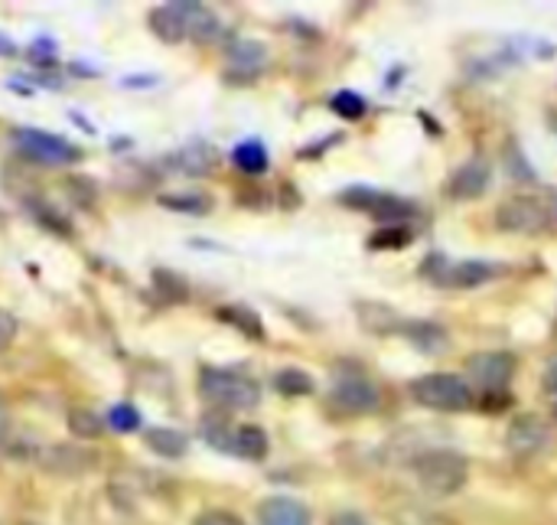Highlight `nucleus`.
<instances>
[{
	"instance_id": "f257e3e1",
	"label": "nucleus",
	"mask_w": 557,
	"mask_h": 525,
	"mask_svg": "<svg viewBox=\"0 0 557 525\" xmlns=\"http://www.w3.org/2000/svg\"><path fill=\"white\" fill-rule=\"evenodd\" d=\"M150 29L163 42H183V39H212L219 29L215 13L206 3L196 0H173L150 10Z\"/></svg>"
},
{
	"instance_id": "f03ea898",
	"label": "nucleus",
	"mask_w": 557,
	"mask_h": 525,
	"mask_svg": "<svg viewBox=\"0 0 557 525\" xmlns=\"http://www.w3.org/2000/svg\"><path fill=\"white\" fill-rule=\"evenodd\" d=\"M199 392L209 405L222 412H251L261 405V386L235 369H202Z\"/></svg>"
},
{
	"instance_id": "7ed1b4c3",
	"label": "nucleus",
	"mask_w": 557,
	"mask_h": 525,
	"mask_svg": "<svg viewBox=\"0 0 557 525\" xmlns=\"http://www.w3.org/2000/svg\"><path fill=\"white\" fill-rule=\"evenodd\" d=\"M411 399L421 408H431L441 415H457V412L473 408V386L457 373H428L411 382Z\"/></svg>"
},
{
	"instance_id": "20e7f679",
	"label": "nucleus",
	"mask_w": 557,
	"mask_h": 525,
	"mask_svg": "<svg viewBox=\"0 0 557 525\" xmlns=\"http://www.w3.org/2000/svg\"><path fill=\"white\" fill-rule=\"evenodd\" d=\"M414 474L424 493L431 497H454L470 480V461L457 451H428L414 461Z\"/></svg>"
},
{
	"instance_id": "39448f33",
	"label": "nucleus",
	"mask_w": 557,
	"mask_h": 525,
	"mask_svg": "<svg viewBox=\"0 0 557 525\" xmlns=\"http://www.w3.org/2000/svg\"><path fill=\"white\" fill-rule=\"evenodd\" d=\"M503 274V265L496 261H480V258H467V261H447L444 255H431L424 261V278H431L441 288H457V291H470V288H483L493 278Z\"/></svg>"
},
{
	"instance_id": "423d86ee",
	"label": "nucleus",
	"mask_w": 557,
	"mask_h": 525,
	"mask_svg": "<svg viewBox=\"0 0 557 525\" xmlns=\"http://www.w3.org/2000/svg\"><path fill=\"white\" fill-rule=\"evenodd\" d=\"M496 222H499L503 232L532 235V232H542V229H548L555 222V209L548 206V199H542L535 193H525V196H512V199L499 203Z\"/></svg>"
},
{
	"instance_id": "0eeeda50",
	"label": "nucleus",
	"mask_w": 557,
	"mask_h": 525,
	"mask_svg": "<svg viewBox=\"0 0 557 525\" xmlns=\"http://www.w3.org/2000/svg\"><path fill=\"white\" fill-rule=\"evenodd\" d=\"M516 376V356L506 353V350H483V353H473L467 359V382L476 386L480 392L486 395H499L509 389Z\"/></svg>"
},
{
	"instance_id": "6e6552de",
	"label": "nucleus",
	"mask_w": 557,
	"mask_h": 525,
	"mask_svg": "<svg viewBox=\"0 0 557 525\" xmlns=\"http://www.w3.org/2000/svg\"><path fill=\"white\" fill-rule=\"evenodd\" d=\"M13 141H16V147L26 157L39 160L46 167H65V163H75L78 160V147H72L65 137L49 134V131H39V127H16L13 131Z\"/></svg>"
},
{
	"instance_id": "1a4fd4ad",
	"label": "nucleus",
	"mask_w": 557,
	"mask_h": 525,
	"mask_svg": "<svg viewBox=\"0 0 557 525\" xmlns=\"http://www.w3.org/2000/svg\"><path fill=\"white\" fill-rule=\"evenodd\" d=\"M333 405L346 415H372L379 412L382 395L366 373H339L333 382Z\"/></svg>"
},
{
	"instance_id": "9d476101",
	"label": "nucleus",
	"mask_w": 557,
	"mask_h": 525,
	"mask_svg": "<svg viewBox=\"0 0 557 525\" xmlns=\"http://www.w3.org/2000/svg\"><path fill=\"white\" fill-rule=\"evenodd\" d=\"M346 206L359 209V212H369L388 225H398V219H405L414 206L395 193H385V190H372V186H349L343 196H339Z\"/></svg>"
},
{
	"instance_id": "9b49d317",
	"label": "nucleus",
	"mask_w": 557,
	"mask_h": 525,
	"mask_svg": "<svg viewBox=\"0 0 557 525\" xmlns=\"http://www.w3.org/2000/svg\"><path fill=\"white\" fill-rule=\"evenodd\" d=\"M493 183V167L486 157H470L463 160L450 180H447V196L457 199V203H470V199H480Z\"/></svg>"
},
{
	"instance_id": "f8f14e48",
	"label": "nucleus",
	"mask_w": 557,
	"mask_h": 525,
	"mask_svg": "<svg viewBox=\"0 0 557 525\" xmlns=\"http://www.w3.org/2000/svg\"><path fill=\"white\" fill-rule=\"evenodd\" d=\"M548 438H552V428L545 425V418L519 415V418H512V425L506 431V448L516 457H535L548 448Z\"/></svg>"
},
{
	"instance_id": "ddd939ff",
	"label": "nucleus",
	"mask_w": 557,
	"mask_h": 525,
	"mask_svg": "<svg viewBox=\"0 0 557 525\" xmlns=\"http://www.w3.org/2000/svg\"><path fill=\"white\" fill-rule=\"evenodd\" d=\"M225 56H228V69L235 72V78H255L268 65V49L255 39H232Z\"/></svg>"
},
{
	"instance_id": "4468645a",
	"label": "nucleus",
	"mask_w": 557,
	"mask_h": 525,
	"mask_svg": "<svg viewBox=\"0 0 557 525\" xmlns=\"http://www.w3.org/2000/svg\"><path fill=\"white\" fill-rule=\"evenodd\" d=\"M258 523L261 525H310V510L300 500L290 497H268L258 506Z\"/></svg>"
},
{
	"instance_id": "2eb2a0df",
	"label": "nucleus",
	"mask_w": 557,
	"mask_h": 525,
	"mask_svg": "<svg viewBox=\"0 0 557 525\" xmlns=\"http://www.w3.org/2000/svg\"><path fill=\"white\" fill-rule=\"evenodd\" d=\"M401 333L418 346V353H428V356H441L450 346V333L434 320H411V323H405Z\"/></svg>"
},
{
	"instance_id": "dca6fc26",
	"label": "nucleus",
	"mask_w": 557,
	"mask_h": 525,
	"mask_svg": "<svg viewBox=\"0 0 557 525\" xmlns=\"http://www.w3.org/2000/svg\"><path fill=\"white\" fill-rule=\"evenodd\" d=\"M232 454H238V457H245V461H264V457H268V435H264L258 425H242V428H235Z\"/></svg>"
},
{
	"instance_id": "f3484780",
	"label": "nucleus",
	"mask_w": 557,
	"mask_h": 525,
	"mask_svg": "<svg viewBox=\"0 0 557 525\" xmlns=\"http://www.w3.org/2000/svg\"><path fill=\"white\" fill-rule=\"evenodd\" d=\"M147 448L153 451V454H160V457H166V461H176V457H183L186 454V448H189V441H186V435L183 431H176V428H153V431H147Z\"/></svg>"
},
{
	"instance_id": "a211bd4d",
	"label": "nucleus",
	"mask_w": 557,
	"mask_h": 525,
	"mask_svg": "<svg viewBox=\"0 0 557 525\" xmlns=\"http://www.w3.org/2000/svg\"><path fill=\"white\" fill-rule=\"evenodd\" d=\"M232 160H235V167H238L242 173H251V176H258V173L268 170V150H264L261 141H242V144L235 147Z\"/></svg>"
},
{
	"instance_id": "6ab92c4d",
	"label": "nucleus",
	"mask_w": 557,
	"mask_h": 525,
	"mask_svg": "<svg viewBox=\"0 0 557 525\" xmlns=\"http://www.w3.org/2000/svg\"><path fill=\"white\" fill-rule=\"evenodd\" d=\"M202 438H206L215 451H228V454H232L235 428L228 425L225 415H206V418H202Z\"/></svg>"
},
{
	"instance_id": "aec40b11",
	"label": "nucleus",
	"mask_w": 557,
	"mask_h": 525,
	"mask_svg": "<svg viewBox=\"0 0 557 525\" xmlns=\"http://www.w3.org/2000/svg\"><path fill=\"white\" fill-rule=\"evenodd\" d=\"M180 170L183 173H193V176H202V173H209L212 170V163H215V154L206 147V144H189L183 154H180Z\"/></svg>"
},
{
	"instance_id": "412c9836",
	"label": "nucleus",
	"mask_w": 557,
	"mask_h": 525,
	"mask_svg": "<svg viewBox=\"0 0 557 525\" xmlns=\"http://www.w3.org/2000/svg\"><path fill=\"white\" fill-rule=\"evenodd\" d=\"M330 108L339 114V118H346V121H359L362 114H366V98L359 95V91H352V88H343V91H336L333 98H330Z\"/></svg>"
},
{
	"instance_id": "4be33fe9",
	"label": "nucleus",
	"mask_w": 557,
	"mask_h": 525,
	"mask_svg": "<svg viewBox=\"0 0 557 525\" xmlns=\"http://www.w3.org/2000/svg\"><path fill=\"white\" fill-rule=\"evenodd\" d=\"M411 242V232L405 225H382L372 239H369V248L375 252H398Z\"/></svg>"
},
{
	"instance_id": "5701e85b",
	"label": "nucleus",
	"mask_w": 557,
	"mask_h": 525,
	"mask_svg": "<svg viewBox=\"0 0 557 525\" xmlns=\"http://www.w3.org/2000/svg\"><path fill=\"white\" fill-rule=\"evenodd\" d=\"M160 203L166 206V209H176V212H209L212 209V199L206 196V193H166V196H160Z\"/></svg>"
},
{
	"instance_id": "b1692460",
	"label": "nucleus",
	"mask_w": 557,
	"mask_h": 525,
	"mask_svg": "<svg viewBox=\"0 0 557 525\" xmlns=\"http://www.w3.org/2000/svg\"><path fill=\"white\" fill-rule=\"evenodd\" d=\"M277 392L281 395H310L313 392V379L304 369H284L277 373Z\"/></svg>"
},
{
	"instance_id": "393cba45",
	"label": "nucleus",
	"mask_w": 557,
	"mask_h": 525,
	"mask_svg": "<svg viewBox=\"0 0 557 525\" xmlns=\"http://www.w3.org/2000/svg\"><path fill=\"white\" fill-rule=\"evenodd\" d=\"M219 317L232 320V327L245 330L251 340H261V337H264V330H261V320H258L251 310H245V307H225V310H219Z\"/></svg>"
},
{
	"instance_id": "a878e982",
	"label": "nucleus",
	"mask_w": 557,
	"mask_h": 525,
	"mask_svg": "<svg viewBox=\"0 0 557 525\" xmlns=\"http://www.w3.org/2000/svg\"><path fill=\"white\" fill-rule=\"evenodd\" d=\"M69 428H72L78 438H98L101 428H104V422L95 418L91 412H72V415H69Z\"/></svg>"
},
{
	"instance_id": "bb28decb",
	"label": "nucleus",
	"mask_w": 557,
	"mask_h": 525,
	"mask_svg": "<svg viewBox=\"0 0 557 525\" xmlns=\"http://www.w3.org/2000/svg\"><path fill=\"white\" fill-rule=\"evenodd\" d=\"M108 425L114 428V431H137L140 428V415L131 408V405H114L111 412H108Z\"/></svg>"
},
{
	"instance_id": "cd10ccee",
	"label": "nucleus",
	"mask_w": 557,
	"mask_h": 525,
	"mask_svg": "<svg viewBox=\"0 0 557 525\" xmlns=\"http://www.w3.org/2000/svg\"><path fill=\"white\" fill-rule=\"evenodd\" d=\"M13 337H16V317L7 314V310H0V353L10 350Z\"/></svg>"
},
{
	"instance_id": "c85d7f7f",
	"label": "nucleus",
	"mask_w": 557,
	"mask_h": 525,
	"mask_svg": "<svg viewBox=\"0 0 557 525\" xmlns=\"http://www.w3.org/2000/svg\"><path fill=\"white\" fill-rule=\"evenodd\" d=\"M193 525H245L235 513H222V510H209V513H202L199 520Z\"/></svg>"
},
{
	"instance_id": "c756f323",
	"label": "nucleus",
	"mask_w": 557,
	"mask_h": 525,
	"mask_svg": "<svg viewBox=\"0 0 557 525\" xmlns=\"http://www.w3.org/2000/svg\"><path fill=\"white\" fill-rule=\"evenodd\" d=\"M330 525H369L359 513H336L333 520H330Z\"/></svg>"
},
{
	"instance_id": "7c9ffc66",
	"label": "nucleus",
	"mask_w": 557,
	"mask_h": 525,
	"mask_svg": "<svg viewBox=\"0 0 557 525\" xmlns=\"http://www.w3.org/2000/svg\"><path fill=\"white\" fill-rule=\"evenodd\" d=\"M545 392L557 399V359L548 366V369H545Z\"/></svg>"
},
{
	"instance_id": "2f4dec72",
	"label": "nucleus",
	"mask_w": 557,
	"mask_h": 525,
	"mask_svg": "<svg viewBox=\"0 0 557 525\" xmlns=\"http://www.w3.org/2000/svg\"><path fill=\"white\" fill-rule=\"evenodd\" d=\"M0 52H3V56H10V52H13V42H10V39H3V36H0Z\"/></svg>"
},
{
	"instance_id": "473e14b6",
	"label": "nucleus",
	"mask_w": 557,
	"mask_h": 525,
	"mask_svg": "<svg viewBox=\"0 0 557 525\" xmlns=\"http://www.w3.org/2000/svg\"><path fill=\"white\" fill-rule=\"evenodd\" d=\"M0 418H3V405H0Z\"/></svg>"
}]
</instances>
